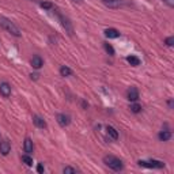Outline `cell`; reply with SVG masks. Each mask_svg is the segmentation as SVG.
Listing matches in <instances>:
<instances>
[{
    "label": "cell",
    "instance_id": "obj_1",
    "mask_svg": "<svg viewBox=\"0 0 174 174\" xmlns=\"http://www.w3.org/2000/svg\"><path fill=\"white\" fill-rule=\"evenodd\" d=\"M0 26H2L3 29H4L6 31H8L10 34L15 35V37H21V30L19 27L14 23V22H11L10 19H7V18H0Z\"/></svg>",
    "mask_w": 174,
    "mask_h": 174
},
{
    "label": "cell",
    "instance_id": "obj_2",
    "mask_svg": "<svg viewBox=\"0 0 174 174\" xmlns=\"http://www.w3.org/2000/svg\"><path fill=\"white\" fill-rule=\"evenodd\" d=\"M103 162H105V165L108 166L109 169L114 170V172H120V170H123V167H124L123 162L116 157H112V155H106V157L103 158Z\"/></svg>",
    "mask_w": 174,
    "mask_h": 174
},
{
    "label": "cell",
    "instance_id": "obj_3",
    "mask_svg": "<svg viewBox=\"0 0 174 174\" xmlns=\"http://www.w3.org/2000/svg\"><path fill=\"white\" fill-rule=\"evenodd\" d=\"M139 166H144V167H151V169H163L165 163L162 161H155V159H151V161L146 162V161H139L138 162Z\"/></svg>",
    "mask_w": 174,
    "mask_h": 174
},
{
    "label": "cell",
    "instance_id": "obj_4",
    "mask_svg": "<svg viewBox=\"0 0 174 174\" xmlns=\"http://www.w3.org/2000/svg\"><path fill=\"white\" fill-rule=\"evenodd\" d=\"M56 120L60 127H67V125L69 124V116H67L64 113H59L56 116Z\"/></svg>",
    "mask_w": 174,
    "mask_h": 174
},
{
    "label": "cell",
    "instance_id": "obj_5",
    "mask_svg": "<svg viewBox=\"0 0 174 174\" xmlns=\"http://www.w3.org/2000/svg\"><path fill=\"white\" fill-rule=\"evenodd\" d=\"M0 94H2L4 98H8L11 95V86L7 82H3L2 84H0Z\"/></svg>",
    "mask_w": 174,
    "mask_h": 174
},
{
    "label": "cell",
    "instance_id": "obj_6",
    "mask_svg": "<svg viewBox=\"0 0 174 174\" xmlns=\"http://www.w3.org/2000/svg\"><path fill=\"white\" fill-rule=\"evenodd\" d=\"M11 151V144L8 140H3V142H0V153H2V155H8Z\"/></svg>",
    "mask_w": 174,
    "mask_h": 174
},
{
    "label": "cell",
    "instance_id": "obj_7",
    "mask_svg": "<svg viewBox=\"0 0 174 174\" xmlns=\"http://www.w3.org/2000/svg\"><path fill=\"white\" fill-rule=\"evenodd\" d=\"M127 95H128V99L131 102H136L139 99V91H138V88H136V87H131L128 90V94Z\"/></svg>",
    "mask_w": 174,
    "mask_h": 174
},
{
    "label": "cell",
    "instance_id": "obj_8",
    "mask_svg": "<svg viewBox=\"0 0 174 174\" xmlns=\"http://www.w3.org/2000/svg\"><path fill=\"white\" fill-rule=\"evenodd\" d=\"M102 3L109 8H120L121 4H123L121 0H102Z\"/></svg>",
    "mask_w": 174,
    "mask_h": 174
},
{
    "label": "cell",
    "instance_id": "obj_9",
    "mask_svg": "<svg viewBox=\"0 0 174 174\" xmlns=\"http://www.w3.org/2000/svg\"><path fill=\"white\" fill-rule=\"evenodd\" d=\"M60 16V19H61V23H63V26H64V29L67 31H68V34L69 35H72L73 34V29H72V25H71V22H69L67 18H64L63 15H59Z\"/></svg>",
    "mask_w": 174,
    "mask_h": 174
},
{
    "label": "cell",
    "instance_id": "obj_10",
    "mask_svg": "<svg viewBox=\"0 0 174 174\" xmlns=\"http://www.w3.org/2000/svg\"><path fill=\"white\" fill-rule=\"evenodd\" d=\"M23 150H25V153H26V154H29V155H30V154L33 153V150H34V146H33L31 139H29V138H26V139H25Z\"/></svg>",
    "mask_w": 174,
    "mask_h": 174
},
{
    "label": "cell",
    "instance_id": "obj_11",
    "mask_svg": "<svg viewBox=\"0 0 174 174\" xmlns=\"http://www.w3.org/2000/svg\"><path fill=\"white\" fill-rule=\"evenodd\" d=\"M31 65H33V68L40 69L44 65V60L40 56H34V57L31 59Z\"/></svg>",
    "mask_w": 174,
    "mask_h": 174
},
{
    "label": "cell",
    "instance_id": "obj_12",
    "mask_svg": "<svg viewBox=\"0 0 174 174\" xmlns=\"http://www.w3.org/2000/svg\"><path fill=\"white\" fill-rule=\"evenodd\" d=\"M33 123H34L35 127H38V128H46V123H45V120L44 118H41L40 116H34L33 117Z\"/></svg>",
    "mask_w": 174,
    "mask_h": 174
},
{
    "label": "cell",
    "instance_id": "obj_13",
    "mask_svg": "<svg viewBox=\"0 0 174 174\" xmlns=\"http://www.w3.org/2000/svg\"><path fill=\"white\" fill-rule=\"evenodd\" d=\"M105 35L108 37V38H118V37H120V31H118L117 29H106Z\"/></svg>",
    "mask_w": 174,
    "mask_h": 174
},
{
    "label": "cell",
    "instance_id": "obj_14",
    "mask_svg": "<svg viewBox=\"0 0 174 174\" xmlns=\"http://www.w3.org/2000/svg\"><path fill=\"white\" fill-rule=\"evenodd\" d=\"M106 132H108V135H109L113 140H117V139H118V132H117L113 127H108V128H106Z\"/></svg>",
    "mask_w": 174,
    "mask_h": 174
},
{
    "label": "cell",
    "instance_id": "obj_15",
    "mask_svg": "<svg viewBox=\"0 0 174 174\" xmlns=\"http://www.w3.org/2000/svg\"><path fill=\"white\" fill-rule=\"evenodd\" d=\"M170 138H172V132L170 131H162L159 133V139L162 142H167V140H170Z\"/></svg>",
    "mask_w": 174,
    "mask_h": 174
},
{
    "label": "cell",
    "instance_id": "obj_16",
    "mask_svg": "<svg viewBox=\"0 0 174 174\" xmlns=\"http://www.w3.org/2000/svg\"><path fill=\"white\" fill-rule=\"evenodd\" d=\"M127 61H128L131 65H133V67L140 65V59L136 57V56H128V57H127Z\"/></svg>",
    "mask_w": 174,
    "mask_h": 174
},
{
    "label": "cell",
    "instance_id": "obj_17",
    "mask_svg": "<svg viewBox=\"0 0 174 174\" xmlns=\"http://www.w3.org/2000/svg\"><path fill=\"white\" fill-rule=\"evenodd\" d=\"M60 75L61 76H69V75H72V69L68 68V67H65V65H63L61 68H60Z\"/></svg>",
    "mask_w": 174,
    "mask_h": 174
},
{
    "label": "cell",
    "instance_id": "obj_18",
    "mask_svg": "<svg viewBox=\"0 0 174 174\" xmlns=\"http://www.w3.org/2000/svg\"><path fill=\"white\" fill-rule=\"evenodd\" d=\"M22 162H23L26 166H31V165H33V158H31L29 154L22 155Z\"/></svg>",
    "mask_w": 174,
    "mask_h": 174
},
{
    "label": "cell",
    "instance_id": "obj_19",
    "mask_svg": "<svg viewBox=\"0 0 174 174\" xmlns=\"http://www.w3.org/2000/svg\"><path fill=\"white\" fill-rule=\"evenodd\" d=\"M103 48H105V50L108 52V53L110 54V56H113V54H114V49H113V46L110 45V44L105 42V44H103Z\"/></svg>",
    "mask_w": 174,
    "mask_h": 174
},
{
    "label": "cell",
    "instance_id": "obj_20",
    "mask_svg": "<svg viewBox=\"0 0 174 174\" xmlns=\"http://www.w3.org/2000/svg\"><path fill=\"white\" fill-rule=\"evenodd\" d=\"M131 112H133V113L142 112V106H140L139 103H132V105H131Z\"/></svg>",
    "mask_w": 174,
    "mask_h": 174
},
{
    "label": "cell",
    "instance_id": "obj_21",
    "mask_svg": "<svg viewBox=\"0 0 174 174\" xmlns=\"http://www.w3.org/2000/svg\"><path fill=\"white\" fill-rule=\"evenodd\" d=\"M63 173H64V174H75L76 173V169L71 167V166H67V167L63 169Z\"/></svg>",
    "mask_w": 174,
    "mask_h": 174
},
{
    "label": "cell",
    "instance_id": "obj_22",
    "mask_svg": "<svg viewBox=\"0 0 174 174\" xmlns=\"http://www.w3.org/2000/svg\"><path fill=\"white\" fill-rule=\"evenodd\" d=\"M41 7L42 8H45V10H50V8H53V4H52L50 2H42Z\"/></svg>",
    "mask_w": 174,
    "mask_h": 174
},
{
    "label": "cell",
    "instance_id": "obj_23",
    "mask_svg": "<svg viewBox=\"0 0 174 174\" xmlns=\"http://www.w3.org/2000/svg\"><path fill=\"white\" fill-rule=\"evenodd\" d=\"M166 45H167V46H173V42H174V38H173V37H169V38H166Z\"/></svg>",
    "mask_w": 174,
    "mask_h": 174
},
{
    "label": "cell",
    "instance_id": "obj_24",
    "mask_svg": "<svg viewBox=\"0 0 174 174\" xmlns=\"http://www.w3.org/2000/svg\"><path fill=\"white\" fill-rule=\"evenodd\" d=\"M37 172H38V173H44V166H42L41 163L37 166Z\"/></svg>",
    "mask_w": 174,
    "mask_h": 174
},
{
    "label": "cell",
    "instance_id": "obj_25",
    "mask_svg": "<svg viewBox=\"0 0 174 174\" xmlns=\"http://www.w3.org/2000/svg\"><path fill=\"white\" fill-rule=\"evenodd\" d=\"M31 79H38V73H31Z\"/></svg>",
    "mask_w": 174,
    "mask_h": 174
},
{
    "label": "cell",
    "instance_id": "obj_26",
    "mask_svg": "<svg viewBox=\"0 0 174 174\" xmlns=\"http://www.w3.org/2000/svg\"><path fill=\"white\" fill-rule=\"evenodd\" d=\"M73 2H76V3H80V2H82V0H73Z\"/></svg>",
    "mask_w": 174,
    "mask_h": 174
}]
</instances>
